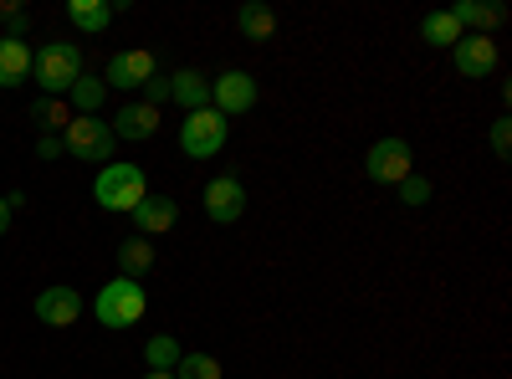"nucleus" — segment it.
Here are the masks:
<instances>
[{"instance_id":"6","label":"nucleus","mask_w":512,"mask_h":379,"mask_svg":"<svg viewBox=\"0 0 512 379\" xmlns=\"http://www.w3.org/2000/svg\"><path fill=\"white\" fill-rule=\"evenodd\" d=\"M364 175L374 180V185H400L405 175H415V154H410V144L405 139H379V144H369V154H364Z\"/></svg>"},{"instance_id":"4","label":"nucleus","mask_w":512,"mask_h":379,"mask_svg":"<svg viewBox=\"0 0 512 379\" xmlns=\"http://www.w3.org/2000/svg\"><path fill=\"white\" fill-rule=\"evenodd\" d=\"M62 139V154H72V159H82V164H113V129L103 118H82V113H72V123L57 134Z\"/></svg>"},{"instance_id":"23","label":"nucleus","mask_w":512,"mask_h":379,"mask_svg":"<svg viewBox=\"0 0 512 379\" xmlns=\"http://www.w3.org/2000/svg\"><path fill=\"white\" fill-rule=\"evenodd\" d=\"M180 354H185V349H180L175 339H169V333H154V339L144 344V364H149V369H159V374H175Z\"/></svg>"},{"instance_id":"2","label":"nucleus","mask_w":512,"mask_h":379,"mask_svg":"<svg viewBox=\"0 0 512 379\" xmlns=\"http://www.w3.org/2000/svg\"><path fill=\"white\" fill-rule=\"evenodd\" d=\"M31 77H36L41 98H62L82 77V52L72 47V41H47V47L31 57Z\"/></svg>"},{"instance_id":"11","label":"nucleus","mask_w":512,"mask_h":379,"mask_svg":"<svg viewBox=\"0 0 512 379\" xmlns=\"http://www.w3.org/2000/svg\"><path fill=\"white\" fill-rule=\"evenodd\" d=\"M31 313L47 323V328H72V323L82 318V292H77V287H41L36 303H31Z\"/></svg>"},{"instance_id":"29","label":"nucleus","mask_w":512,"mask_h":379,"mask_svg":"<svg viewBox=\"0 0 512 379\" xmlns=\"http://www.w3.org/2000/svg\"><path fill=\"white\" fill-rule=\"evenodd\" d=\"M6 226H11V205H6V195H0V236H6Z\"/></svg>"},{"instance_id":"26","label":"nucleus","mask_w":512,"mask_h":379,"mask_svg":"<svg viewBox=\"0 0 512 379\" xmlns=\"http://www.w3.org/2000/svg\"><path fill=\"white\" fill-rule=\"evenodd\" d=\"M492 154H497V159H507V154H512V118H507V113L492 123Z\"/></svg>"},{"instance_id":"17","label":"nucleus","mask_w":512,"mask_h":379,"mask_svg":"<svg viewBox=\"0 0 512 379\" xmlns=\"http://www.w3.org/2000/svg\"><path fill=\"white\" fill-rule=\"evenodd\" d=\"M169 98H175L185 113H200V108H210V77H200L195 67L175 72V77H169Z\"/></svg>"},{"instance_id":"21","label":"nucleus","mask_w":512,"mask_h":379,"mask_svg":"<svg viewBox=\"0 0 512 379\" xmlns=\"http://www.w3.org/2000/svg\"><path fill=\"white\" fill-rule=\"evenodd\" d=\"M72 108L82 113V118H98V108L108 103V88H103V77H88V72H82L77 82H72Z\"/></svg>"},{"instance_id":"27","label":"nucleus","mask_w":512,"mask_h":379,"mask_svg":"<svg viewBox=\"0 0 512 379\" xmlns=\"http://www.w3.org/2000/svg\"><path fill=\"white\" fill-rule=\"evenodd\" d=\"M164 98H169V77H159V72H154V77L144 82V103H149V108H159Z\"/></svg>"},{"instance_id":"25","label":"nucleus","mask_w":512,"mask_h":379,"mask_svg":"<svg viewBox=\"0 0 512 379\" xmlns=\"http://www.w3.org/2000/svg\"><path fill=\"white\" fill-rule=\"evenodd\" d=\"M425 200H431V180H425V175H405L400 180V205H425Z\"/></svg>"},{"instance_id":"8","label":"nucleus","mask_w":512,"mask_h":379,"mask_svg":"<svg viewBox=\"0 0 512 379\" xmlns=\"http://www.w3.org/2000/svg\"><path fill=\"white\" fill-rule=\"evenodd\" d=\"M451 62H456V72H461V77L482 82V77H492V72H497L502 47H497V36H472V31H466V36L456 41V47H451Z\"/></svg>"},{"instance_id":"14","label":"nucleus","mask_w":512,"mask_h":379,"mask_svg":"<svg viewBox=\"0 0 512 379\" xmlns=\"http://www.w3.org/2000/svg\"><path fill=\"white\" fill-rule=\"evenodd\" d=\"M451 16L461 21V31L472 26V36H492L507 26V6H497V0H461V6H451Z\"/></svg>"},{"instance_id":"3","label":"nucleus","mask_w":512,"mask_h":379,"mask_svg":"<svg viewBox=\"0 0 512 379\" xmlns=\"http://www.w3.org/2000/svg\"><path fill=\"white\" fill-rule=\"evenodd\" d=\"M144 313H149V292L134 277H113L108 287H98V298H93V318L103 328H134Z\"/></svg>"},{"instance_id":"16","label":"nucleus","mask_w":512,"mask_h":379,"mask_svg":"<svg viewBox=\"0 0 512 379\" xmlns=\"http://www.w3.org/2000/svg\"><path fill=\"white\" fill-rule=\"evenodd\" d=\"M236 31L246 36V41H272L277 36V11L272 6H262V0H246V6H236Z\"/></svg>"},{"instance_id":"9","label":"nucleus","mask_w":512,"mask_h":379,"mask_svg":"<svg viewBox=\"0 0 512 379\" xmlns=\"http://www.w3.org/2000/svg\"><path fill=\"white\" fill-rule=\"evenodd\" d=\"M154 77V52L144 47H128V52H113L108 57V72H103V88H118V93H134Z\"/></svg>"},{"instance_id":"28","label":"nucleus","mask_w":512,"mask_h":379,"mask_svg":"<svg viewBox=\"0 0 512 379\" xmlns=\"http://www.w3.org/2000/svg\"><path fill=\"white\" fill-rule=\"evenodd\" d=\"M57 154H62V139L57 134H41L36 139V159H57Z\"/></svg>"},{"instance_id":"30","label":"nucleus","mask_w":512,"mask_h":379,"mask_svg":"<svg viewBox=\"0 0 512 379\" xmlns=\"http://www.w3.org/2000/svg\"><path fill=\"white\" fill-rule=\"evenodd\" d=\"M144 379H175V374H159V369H149V374H144Z\"/></svg>"},{"instance_id":"19","label":"nucleus","mask_w":512,"mask_h":379,"mask_svg":"<svg viewBox=\"0 0 512 379\" xmlns=\"http://www.w3.org/2000/svg\"><path fill=\"white\" fill-rule=\"evenodd\" d=\"M118 267H123L118 277H134V282H139V277L154 267V241H149V236H128V241H118Z\"/></svg>"},{"instance_id":"13","label":"nucleus","mask_w":512,"mask_h":379,"mask_svg":"<svg viewBox=\"0 0 512 379\" xmlns=\"http://www.w3.org/2000/svg\"><path fill=\"white\" fill-rule=\"evenodd\" d=\"M175 221H180V205L169 200V195H144L139 200V210H134V226H139V236H164V231H175Z\"/></svg>"},{"instance_id":"20","label":"nucleus","mask_w":512,"mask_h":379,"mask_svg":"<svg viewBox=\"0 0 512 379\" xmlns=\"http://www.w3.org/2000/svg\"><path fill=\"white\" fill-rule=\"evenodd\" d=\"M466 31H461V21L451 16V11H431V16H425L420 21V41H425V47H456V41H461Z\"/></svg>"},{"instance_id":"22","label":"nucleus","mask_w":512,"mask_h":379,"mask_svg":"<svg viewBox=\"0 0 512 379\" xmlns=\"http://www.w3.org/2000/svg\"><path fill=\"white\" fill-rule=\"evenodd\" d=\"M31 123H36V129H47V134H62L72 123V108L62 98H36L31 103Z\"/></svg>"},{"instance_id":"10","label":"nucleus","mask_w":512,"mask_h":379,"mask_svg":"<svg viewBox=\"0 0 512 379\" xmlns=\"http://www.w3.org/2000/svg\"><path fill=\"white\" fill-rule=\"evenodd\" d=\"M200 205H205V216L216 221V226H231V221H241V210H246V185L236 175H216V180L205 185Z\"/></svg>"},{"instance_id":"1","label":"nucleus","mask_w":512,"mask_h":379,"mask_svg":"<svg viewBox=\"0 0 512 379\" xmlns=\"http://www.w3.org/2000/svg\"><path fill=\"white\" fill-rule=\"evenodd\" d=\"M144 195H149V180H144L139 164H118L113 159V164H103L98 180H93V200L103 210H118V216H134Z\"/></svg>"},{"instance_id":"12","label":"nucleus","mask_w":512,"mask_h":379,"mask_svg":"<svg viewBox=\"0 0 512 379\" xmlns=\"http://www.w3.org/2000/svg\"><path fill=\"white\" fill-rule=\"evenodd\" d=\"M113 139H128V144H144V139H154L159 134V108H149V103H123L118 113H113Z\"/></svg>"},{"instance_id":"15","label":"nucleus","mask_w":512,"mask_h":379,"mask_svg":"<svg viewBox=\"0 0 512 379\" xmlns=\"http://www.w3.org/2000/svg\"><path fill=\"white\" fill-rule=\"evenodd\" d=\"M31 77V47L21 36H0V88H21Z\"/></svg>"},{"instance_id":"5","label":"nucleus","mask_w":512,"mask_h":379,"mask_svg":"<svg viewBox=\"0 0 512 379\" xmlns=\"http://www.w3.org/2000/svg\"><path fill=\"white\" fill-rule=\"evenodd\" d=\"M231 139V118H221L216 108H200V113H185L180 123V149L190 159H216Z\"/></svg>"},{"instance_id":"18","label":"nucleus","mask_w":512,"mask_h":379,"mask_svg":"<svg viewBox=\"0 0 512 379\" xmlns=\"http://www.w3.org/2000/svg\"><path fill=\"white\" fill-rule=\"evenodd\" d=\"M67 21L88 36H103L113 26V6L108 0H67Z\"/></svg>"},{"instance_id":"24","label":"nucleus","mask_w":512,"mask_h":379,"mask_svg":"<svg viewBox=\"0 0 512 379\" xmlns=\"http://www.w3.org/2000/svg\"><path fill=\"white\" fill-rule=\"evenodd\" d=\"M221 374L226 369L216 354H180V364H175V379H221Z\"/></svg>"},{"instance_id":"7","label":"nucleus","mask_w":512,"mask_h":379,"mask_svg":"<svg viewBox=\"0 0 512 379\" xmlns=\"http://www.w3.org/2000/svg\"><path fill=\"white\" fill-rule=\"evenodd\" d=\"M210 108H216L221 118H241L256 108V77L251 72H221V77H210Z\"/></svg>"}]
</instances>
